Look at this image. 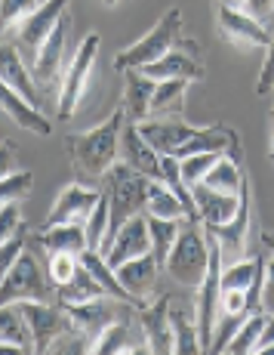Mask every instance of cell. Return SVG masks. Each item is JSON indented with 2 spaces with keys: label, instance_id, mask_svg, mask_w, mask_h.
<instances>
[{
  "label": "cell",
  "instance_id": "obj_1",
  "mask_svg": "<svg viewBox=\"0 0 274 355\" xmlns=\"http://www.w3.org/2000/svg\"><path fill=\"white\" fill-rule=\"evenodd\" d=\"M127 108L111 112L99 127L65 136V152L80 180H105V173L120 161V136L127 127Z\"/></svg>",
  "mask_w": 274,
  "mask_h": 355
},
{
  "label": "cell",
  "instance_id": "obj_2",
  "mask_svg": "<svg viewBox=\"0 0 274 355\" xmlns=\"http://www.w3.org/2000/svg\"><path fill=\"white\" fill-rule=\"evenodd\" d=\"M182 37H185L182 34V10L179 6H170V10L152 25V31L142 34L139 40H133V44L123 46L118 56H114V68L123 74V71H129V68L152 65L161 56H167L173 46H179Z\"/></svg>",
  "mask_w": 274,
  "mask_h": 355
},
{
  "label": "cell",
  "instance_id": "obj_3",
  "mask_svg": "<svg viewBox=\"0 0 274 355\" xmlns=\"http://www.w3.org/2000/svg\"><path fill=\"white\" fill-rule=\"evenodd\" d=\"M163 269L182 288H191V291L201 288L210 269V241H207V232H203V223H191L188 229L182 226L179 238H176V248L170 250Z\"/></svg>",
  "mask_w": 274,
  "mask_h": 355
},
{
  "label": "cell",
  "instance_id": "obj_4",
  "mask_svg": "<svg viewBox=\"0 0 274 355\" xmlns=\"http://www.w3.org/2000/svg\"><path fill=\"white\" fill-rule=\"evenodd\" d=\"M148 176L136 173L129 164L118 161L105 173V198L111 207V235L120 226H127L133 216H139L148 204ZM108 235V238H111Z\"/></svg>",
  "mask_w": 274,
  "mask_h": 355
},
{
  "label": "cell",
  "instance_id": "obj_5",
  "mask_svg": "<svg viewBox=\"0 0 274 355\" xmlns=\"http://www.w3.org/2000/svg\"><path fill=\"white\" fill-rule=\"evenodd\" d=\"M99 46H102V37L95 31H90L80 40L77 50H74L71 62L65 68V78H62V90H59V121H71L77 114L80 102H84L86 90H90L95 59H99Z\"/></svg>",
  "mask_w": 274,
  "mask_h": 355
},
{
  "label": "cell",
  "instance_id": "obj_6",
  "mask_svg": "<svg viewBox=\"0 0 274 355\" xmlns=\"http://www.w3.org/2000/svg\"><path fill=\"white\" fill-rule=\"evenodd\" d=\"M50 275L40 272L37 257H31L25 250L10 269L3 272L0 282V303H22V300H50L56 297V288L50 291Z\"/></svg>",
  "mask_w": 274,
  "mask_h": 355
},
{
  "label": "cell",
  "instance_id": "obj_7",
  "mask_svg": "<svg viewBox=\"0 0 274 355\" xmlns=\"http://www.w3.org/2000/svg\"><path fill=\"white\" fill-rule=\"evenodd\" d=\"M19 312L28 318L31 334H34V352H50L53 343L68 334L74 327V318L68 312V306H62L59 300L50 303V300H22L16 303Z\"/></svg>",
  "mask_w": 274,
  "mask_h": 355
},
{
  "label": "cell",
  "instance_id": "obj_8",
  "mask_svg": "<svg viewBox=\"0 0 274 355\" xmlns=\"http://www.w3.org/2000/svg\"><path fill=\"white\" fill-rule=\"evenodd\" d=\"M213 19L216 28L228 40L235 50H268L271 31L265 28V22H259L256 16H250L246 10H235V6H222L213 0Z\"/></svg>",
  "mask_w": 274,
  "mask_h": 355
},
{
  "label": "cell",
  "instance_id": "obj_9",
  "mask_svg": "<svg viewBox=\"0 0 274 355\" xmlns=\"http://www.w3.org/2000/svg\"><path fill=\"white\" fill-rule=\"evenodd\" d=\"M142 74H148L152 80H188V84H201L207 78V65H203V53L197 40L182 37L179 46L161 56L157 62L139 68Z\"/></svg>",
  "mask_w": 274,
  "mask_h": 355
},
{
  "label": "cell",
  "instance_id": "obj_10",
  "mask_svg": "<svg viewBox=\"0 0 274 355\" xmlns=\"http://www.w3.org/2000/svg\"><path fill=\"white\" fill-rule=\"evenodd\" d=\"M68 40H71V12L62 16V22L56 25V31L46 37L44 50L37 53L31 71L34 80H37L40 93H53L62 90V78H65V53H68Z\"/></svg>",
  "mask_w": 274,
  "mask_h": 355
},
{
  "label": "cell",
  "instance_id": "obj_11",
  "mask_svg": "<svg viewBox=\"0 0 274 355\" xmlns=\"http://www.w3.org/2000/svg\"><path fill=\"white\" fill-rule=\"evenodd\" d=\"M68 6H71V0H44L28 22H22L16 31H12V37H16L12 46H16L25 59H31V65H34V59H37V53L44 50L46 37L56 31L62 16L68 12Z\"/></svg>",
  "mask_w": 274,
  "mask_h": 355
},
{
  "label": "cell",
  "instance_id": "obj_12",
  "mask_svg": "<svg viewBox=\"0 0 274 355\" xmlns=\"http://www.w3.org/2000/svg\"><path fill=\"white\" fill-rule=\"evenodd\" d=\"M127 306H129L127 300H118V297H111V293H102V297L90 300V303L68 306V312H71V318H74V327H77V331H84L86 337L93 340V346H95V340H99L108 327L118 322ZM136 306H139V303H136Z\"/></svg>",
  "mask_w": 274,
  "mask_h": 355
},
{
  "label": "cell",
  "instance_id": "obj_13",
  "mask_svg": "<svg viewBox=\"0 0 274 355\" xmlns=\"http://www.w3.org/2000/svg\"><path fill=\"white\" fill-rule=\"evenodd\" d=\"M145 254H152V229H148V214L133 216V220H129L127 226H120L111 238H108V244H105V259L114 266V269L123 266V263H129V259H136V257H145Z\"/></svg>",
  "mask_w": 274,
  "mask_h": 355
},
{
  "label": "cell",
  "instance_id": "obj_14",
  "mask_svg": "<svg viewBox=\"0 0 274 355\" xmlns=\"http://www.w3.org/2000/svg\"><path fill=\"white\" fill-rule=\"evenodd\" d=\"M99 198L102 195L95 192V189L84 186V182H71V186L62 189L59 198L53 201L44 226H68V223H84L86 226V220H90V214L95 210Z\"/></svg>",
  "mask_w": 274,
  "mask_h": 355
},
{
  "label": "cell",
  "instance_id": "obj_15",
  "mask_svg": "<svg viewBox=\"0 0 274 355\" xmlns=\"http://www.w3.org/2000/svg\"><path fill=\"white\" fill-rule=\"evenodd\" d=\"M222 244V257L228 263L244 259L246 241H250V229H253V192H250V180H244L241 189V210L235 214V220L225 223V226H207Z\"/></svg>",
  "mask_w": 274,
  "mask_h": 355
},
{
  "label": "cell",
  "instance_id": "obj_16",
  "mask_svg": "<svg viewBox=\"0 0 274 355\" xmlns=\"http://www.w3.org/2000/svg\"><path fill=\"white\" fill-rule=\"evenodd\" d=\"M170 309H173V303H170L167 293H161L154 303H139L136 306L139 322H142V327H145L148 346H152V352H157V355L176 352V337H173V318H170Z\"/></svg>",
  "mask_w": 274,
  "mask_h": 355
},
{
  "label": "cell",
  "instance_id": "obj_17",
  "mask_svg": "<svg viewBox=\"0 0 274 355\" xmlns=\"http://www.w3.org/2000/svg\"><path fill=\"white\" fill-rule=\"evenodd\" d=\"M120 161L129 164L136 173L148 176V180H161L163 176V167H161L163 155L142 136L139 124H129V121H127L123 136H120Z\"/></svg>",
  "mask_w": 274,
  "mask_h": 355
},
{
  "label": "cell",
  "instance_id": "obj_18",
  "mask_svg": "<svg viewBox=\"0 0 274 355\" xmlns=\"http://www.w3.org/2000/svg\"><path fill=\"white\" fill-rule=\"evenodd\" d=\"M139 130L161 155H179V148L197 133V127L182 118H148L139 124Z\"/></svg>",
  "mask_w": 274,
  "mask_h": 355
},
{
  "label": "cell",
  "instance_id": "obj_19",
  "mask_svg": "<svg viewBox=\"0 0 274 355\" xmlns=\"http://www.w3.org/2000/svg\"><path fill=\"white\" fill-rule=\"evenodd\" d=\"M197 204V216H201L203 226H225V223L235 220V214L241 210V195H222L216 189L201 186L191 189Z\"/></svg>",
  "mask_w": 274,
  "mask_h": 355
},
{
  "label": "cell",
  "instance_id": "obj_20",
  "mask_svg": "<svg viewBox=\"0 0 274 355\" xmlns=\"http://www.w3.org/2000/svg\"><path fill=\"white\" fill-rule=\"evenodd\" d=\"M127 78V90H123V108H127L129 124H142L152 118V99L157 90V80H152L148 74H142L139 68L123 71Z\"/></svg>",
  "mask_w": 274,
  "mask_h": 355
},
{
  "label": "cell",
  "instance_id": "obj_21",
  "mask_svg": "<svg viewBox=\"0 0 274 355\" xmlns=\"http://www.w3.org/2000/svg\"><path fill=\"white\" fill-rule=\"evenodd\" d=\"M161 269H163V266L157 263V257L154 254H145V257H136V259H129V263L118 266L114 272H118V278H120L123 288L133 293L139 303H145V297L154 291Z\"/></svg>",
  "mask_w": 274,
  "mask_h": 355
},
{
  "label": "cell",
  "instance_id": "obj_22",
  "mask_svg": "<svg viewBox=\"0 0 274 355\" xmlns=\"http://www.w3.org/2000/svg\"><path fill=\"white\" fill-rule=\"evenodd\" d=\"M0 74H3V87L16 90L22 99H28L31 105L40 108V87L34 80V71H28L22 62V53L16 46H3V59H0Z\"/></svg>",
  "mask_w": 274,
  "mask_h": 355
},
{
  "label": "cell",
  "instance_id": "obj_23",
  "mask_svg": "<svg viewBox=\"0 0 274 355\" xmlns=\"http://www.w3.org/2000/svg\"><path fill=\"white\" fill-rule=\"evenodd\" d=\"M0 349L34 352V334L28 318L19 312L16 303H0Z\"/></svg>",
  "mask_w": 274,
  "mask_h": 355
},
{
  "label": "cell",
  "instance_id": "obj_24",
  "mask_svg": "<svg viewBox=\"0 0 274 355\" xmlns=\"http://www.w3.org/2000/svg\"><path fill=\"white\" fill-rule=\"evenodd\" d=\"M37 244L44 254H84L86 250V226L84 223H68V226H44L37 232Z\"/></svg>",
  "mask_w": 274,
  "mask_h": 355
},
{
  "label": "cell",
  "instance_id": "obj_25",
  "mask_svg": "<svg viewBox=\"0 0 274 355\" xmlns=\"http://www.w3.org/2000/svg\"><path fill=\"white\" fill-rule=\"evenodd\" d=\"M3 112L10 121H16L22 130H28L34 136H50L53 133V124L37 105H31L28 99H22L16 90L3 87Z\"/></svg>",
  "mask_w": 274,
  "mask_h": 355
},
{
  "label": "cell",
  "instance_id": "obj_26",
  "mask_svg": "<svg viewBox=\"0 0 274 355\" xmlns=\"http://www.w3.org/2000/svg\"><path fill=\"white\" fill-rule=\"evenodd\" d=\"M145 214L148 216H161V220H188V207H185V201L163 180L148 182Z\"/></svg>",
  "mask_w": 274,
  "mask_h": 355
},
{
  "label": "cell",
  "instance_id": "obj_27",
  "mask_svg": "<svg viewBox=\"0 0 274 355\" xmlns=\"http://www.w3.org/2000/svg\"><path fill=\"white\" fill-rule=\"evenodd\" d=\"M102 293H108L102 288L99 282H95V275L90 269H86L84 263H80V269L74 272V278L68 284H59L56 288V300L62 306H77V303H90V300L102 297Z\"/></svg>",
  "mask_w": 274,
  "mask_h": 355
},
{
  "label": "cell",
  "instance_id": "obj_28",
  "mask_svg": "<svg viewBox=\"0 0 274 355\" xmlns=\"http://www.w3.org/2000/svg\"><path fill=\"white\" fill-rule=\"evenodd\" d=\"M244 180H246L244 164L235 161L231 155H222V158L213 164V170L203 176V186L216 189V192H222V195H241Z\"/></svg>",
  "mask_w": 274,
  "mask_h": 355
},
{
  "label": "cell",
  "instance_id": "obj_29",
  "mask_svg": "<svg viewBox=\"0 0 274 355\" xmlns=\"http://www.w3.org/2000/svg\"><path fill=\"white\" fill-rule=\"evenodd\" d=\"M265 275V254L256 259H235L222 269V291H250Z\"/></svg>",
  "mask_w": 274,
  "mask_h": 355
},
{
  "label": "cell",
  "instance_id": "obj_30",
  "mask_svg": "<svg viewBox=\"0 0 274 355\" xmlns=\"http://www.w3.org/2000/svg\"><path fill=\"white\" fill-rule=\"evenodd\" d=\"M170 318H173V337H176V352L179 355H197L203 352V343H201V331H197V322H194V309L191 315L179 306L170 309Z\"/></svg>",
  "mask_w": 274,
  "mask_h": 355
},
{
  "label": "cell",
  "instance_id": "obj_31",
  "mask_svg": "<svg viewBox=\"0 0 274 355\" xmlns=\"http://www.w3.org/2000/svg\"><path fill=\"white\" fill-rule=\"evenodd\" d=\"M188 80H157V90L152 99V118H170L185 108Z\"/></svg>",
  "mask_w": 274,
  "mask_h": 355
},
{
  "label": "cell",
  "instance_id": "obj_32",
  "mask_svg": "<svg viewBox=\"0 0 274 355\" xmlns=\"http://www.w3.org/2000/svg\"><path fill=\"white\" fill-rule=\"evenodd\" d=\"M265 322H268V315H265L262 309L253 312L246 322L237 327V334L231 337V343L225 346V352L228 355H250L259 349V340H262V331H265Z\"/></svg>",
  "mask_w": 274,
  "mask_h": 355
},
{
  "label": "cell",
  "instance_id": "obj_33",
  "mask_svg": "<svg viewBox=\"0 0 274 355\" xmlns=\"http://www.w3.org/2000/svg\"><path fill=\"white\" fill-rule=\"evenodd\" d=\"M148 229H152V254L157 263L167 266L170 250L176 248V238L182 232V220H161V216H148Z\"/></svg>",
  "mask_w": 274,
  "mask_h": 355
},
{
  "label": "cell",
  "instance_id": "obj_34",
  "mask_svg": "<svg viewBox=\"0 0 274 355\" xmlns=\"http://www.w3.org/2000/svg\"><path fill=\"white\" fill-rule=\"evenodd\" d=\"M108 235H111V207H108V198L102 195L95 210L90 214V220H86V250L105 254Z\"/></svg>",
  "mask_w": 274,
  "mask_h": 355
},
{
  "label": "cell",
  "instance_id": "obj_35",
  "mask_svg": "<svg viewBox=\"0 0 274 355\" xmlns=\"http://www.w3.org/2000/svg\"><path fill=\"white\" fill-rule=\"evenodd\" d=\"M225 152H201V155H188V158H179V170H182V182L188 189L201 186L203 176L213 170V164L222 158Z\"/></svg>",
  "mask_w": 274,
  "mask_h": 355
},
{
  "label": "cell",
  "instance_id": "obj_36",
  "mask_svg": "<svg viewBox=\"0 0 274 355\" xmlns=\"http://www.w3.org/2000/svg\"><path fill=\"white\" fill-rule=\"evenodd\" d=\"M31 189H34L31 170H10V173L0 176V204L22 201V198L31 195Z\"/></svg>",
  "mask_w": 274,
  "mask_h": 355
},
{
  "label": "cell",
  "instance_id": "obj_37",
  "mask_svg": "<svg viewBox=\"0 0 274 355\" xmlns=\"http://www.w3.org/2000/svg\"><path fill=\"white\" fill-rule=\"evenodd\" d=\"M37 6H40V0H3V3H0V22H3L6 37L22 22H28L34 12H37Z\"/></svg>",
  "mask_w": 274,
  "mask_h": 355
},
{
  "label": "cell",
  "instance_id": "obj_38",
  "mask_svg": "<svg viewBox=\"0 0 274 355\" xmlns=\"http://www.w3.org/2000/svg\"><path fill=\"white\" fill-rule=\"evenodd\" d=\"M80 269V257L77 254H50L46 257V275H50V284L59 288V284H68L74 278V272Z\"/></svg>",
  "mask_w": 274,
  "mask_h": 355
},
{
  "label": "cell",
  "instance_id": "obj_39",
  "mask_svg": "<svg viewBox=\"0 0 274 355\" xmlns=\"http://www.w3.org/2000/svg\"><path fill=\"white\" fill-rule=\"evenodd\" d=\"M0 241H6V238L19 235L25 226H22V210H19V201H10V204H0Z\"/></svg>",
  "mask_w": 274,
  "mask_h": 355
},
{
  "label": "cell",
  "instance_id": "obj_40",
  "mask_svg": "<svg viewBox=\"0 0 274 355\" xmlns=\"http://www.w3.org/2000/svg\"><path fill=\"white\" fill-rule=\"evenodd\" d=\"M265 250H268V248H265ZM259 309H262L265 315H271V312H274V250H268V257H265L262 300H259Z\"/></svg>",
  "mask_w": 274,
  "mask_h": 355
},
{
  "label": "cell",
  "instance_id": "obj_41",
  "mask_svg": "<svg viewBox=\"0 0 274 355\" xmlns=\"http://www.w3.org/2000/svg\"><path fill=\"white\" fill-rule=\"evenodd\" d=\"M268 93H274V34H271L268 50H265V62L256 80V96H268Z\"/></svg>",
  "mask_w": 274,
  "mask_h": 355
},
{
  "label": "cell",
  "instance_id": "obj_42",
  "mask_svg": "<svg viewBox=\"0 0 274 355\" xmlns=\"http://www.w3.org/2000/svg\"><path fill=\"white\" fill-rule=\"evenodd\" d=\"M22 254H25V229L19 232V235L6 238V241H0V269L6 272Z\"/></svg>",
  "mask_w": 274,
  "mask_h": 355
},
{
  "label": "cell",
  "instance_id": "obj_43",
  "mask_svg": "<svg viewBox=\"0 0 274 355\" xmlns=\"http://www.w3.org/2000/svg\"><path fill=\"white\" fill-rule=\"evenodd\" d=\"M244 10L250 12V16H256L259 22H268L271 12H274V0H246Z\"/></svg>",
  "mask_w": 274,
  "mask_h": 355
},
{
  "label": "cell",
  "instance_id": "obj_44",
  "mask_svg": "<svg viewBox=\"0 0 274 355\" xmlns=\"http://www.w3.org/2000/svg\"><path fill=\"white\" fill-rule=\"evenodd\" d=\"M274 343V312L268 315V322H265V331H262V340H259V349H265V346ZM256 349V352H259Z\"/></svg>",
  "mask_w": 274,
  "mask_h": 355
},
{
  "label": "cell",
  "instance_id": "obj_45",
  "mask_svg": "<svg viewBox=\"0 0 274 355\" xmlns=\"http://www.w3.org/2000/svg\"><path fill=\"white\" fill-rule=\"evenodd\" d=\"M10 161H12V142L3 139V161H0V170H3V173H10Z\"/></svg>",
  "mask_w": 274,
  "mask_h": 355
},
{
  "label": "cell",
  "instance_id": "obj_46",
  "mask_svg": "<svg viewBox=\"0 0 274 355\" xmlns=\"http://www.w3.org/2000/svg\"><path fill=\"white\" fill-rule=\"evenodd\" d=\"M262 248L274 250V232H262Z\"/></svg>",
  "mask_w": 274,
  "mask_h": 355
},
{
  "label": "cell",
  "instance_id": "obj_47",
  "mask_svg": "<svg viewBox=\"0 0 274 355\" xmlns=\"http://www.w3.org/2000/svg\"><path fill=\"white\" fill-rule=\"evenodd\" d=\"M216 3H222V6H235V10H244L246 0H216Z\"/></svg>",
  "mask_w": 274,
  "mask_h": 355
},
{
  "label": "cell",
  "instance_id": "obj_48",
  "mask_svg": "<svg viewBox=\"0 0 274 355\" xmlns=\"http://www.w3.org/2000/svg\"><path fill=\"white\" fill-rule=\"evenodd\" d=\"M268 158L274 161V130H271V142H268Z\"/></svg>",
  "mask_w": 274,
  "mask_h": 355
},
{
  "label": "cell",
  "instance_id": "obj_49",
  "mask_svg": "<svg viewBox=\"0 0 274 355\" xmlns=\"http://www.w3.org/2000/svg\"><path fill=\"white\" fill-rule=\"evenodd\" d=\"M114 3H118V0H105V6H114Z\"/></svg>",
  "mask_w": 274,
  "mask_h": 355
}]
</instances>
